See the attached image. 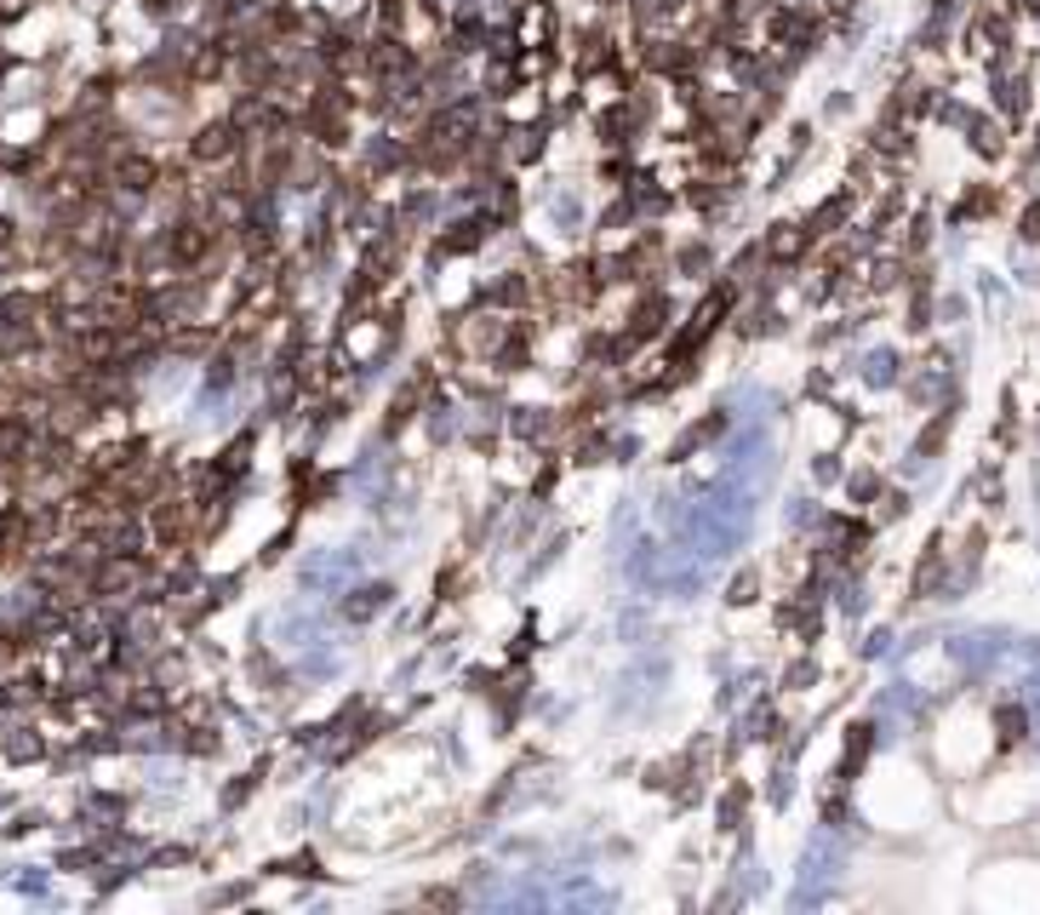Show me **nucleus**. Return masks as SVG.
<instances>
[{
	"mask_svg": "<svg viewBox=\"0 0 1040 915\" xmlns=\"http://www.w3.org/2000/svg\"><path fill=\"white\" fill-rule=\"evenodd\" d=\"M1018 235H1024L1029 246H1040V200H1029V207L1018 212Z\"/></svg>",
	"mask_w": 1040,
	"mask_h": 915,
	"instance_id": "nucleus-8",
	"label": "nucleus"
},
{
	"mask_svg": "<svg viewBox=\"0 0 1040 915\" xmlns=\"http://www.w3.org/2000/svg\"><path fill=\"white\" fill-rule=\"evenodd\" d=\"M812 241H818L812 223H772L766 241H761V257H766V264H800Z\"/></svg>",
	"mask_w": 1040,
	"mask_h": 915,
	"instance_id": "nucleus-1",
	"label": "nucleus"
},
{
	"mask_svg": "<svg viewBox=\"0 0 1040 915\" xmlns=\"http://www.w3.org/2000/svg\"><path fill=\"white\" fill-rule=\"evenodd\" d=\"M995 721H1000V743H1024V727H1029L1024 709H1000Z\"/></svg>",
	"mask_w": 1040,
	"mask_h": 915,
	"instance_id": "nucleus-7",
	"label": "nucleus"
},
{
	"mask_svg": "<svg viewBox=\"0 0 1040 915\" xmlns=\"http://www.w3.org/2000/svg\"><path fill=\"white\" fill-rule=\"evenodd\" d=\"M727 600H732V607H749V600H755V572H743V578L732 584V595H727Z\"/></svg>",
	"mask_w": 1040,
	"mask_h": 915,
	"instance_id": "nucleus-9",
	"label": "nucleus"
},
{
	"mask_svg": "<svg viewBox=\"0 0 1040 915\" xmlns=\"http://www.w3.org/2000/svg\"><path fill=\"white\" fill-rule=\"evenodd\" d=\"M949 423H955V412H938V418H932V429H920V458H932V452L943 447V436H949Z\"/></svg>",
	"mask_w": 1040,
	"mask_h": 915,
	"instance_id": "nucleus-6",
	"label": "nucleus"
},
{
	"mask_svg": "<svg viewBox=\"0 0 1040 915\" xmlns=\"http://www.w3.org/2000/svg\"><path fill=\"white\" fill-rule=\"evenodd\" d=\"M241 143H246V132L235 121H212V126H200V137H195V161L223 166V161L241 155Z\"/></svg>",
	"mask_w": 1040,
	"mask_h": 915,
	"instance_id": "nucleus-2",
	"label": "nucleus"
},
{
	"mask_svg": "<svg viewBox=\"0 0 1040 915\" xmlns=\"http://www.w3.org/2000/svg\"><path fill=\"white\" fill-rule=\"evenodd\" d=\"M155 178H161V172H155V161H150V155H121V161H114V184L132 189V195L155 189Z\"/></svg>",
	"mask_w": 1040,
	"mask_h": 915,
	"instance_id": "nucleus-4",
	"label": "nucleus"
},
{
	"mask_svg": "<svg viewBox=\"0 0 1040 915\" xmlns=\"http://www.w3.org/2000/svg\"><path fill=\"white\" fill-rule=\"evenodd\" d=\"M961 132H966V143H972L984 161H1000V155H1006V121H1000V114H966Z\"/></svg>",
	"mask_w": 1040,
	"mask_h": 915,
	"instance_id": "nucleus-3",
	"label": "nucleus"
},
{
	"mask_svg": "<svg viewBox=\"0 0 1040 915\" xmlns=\"http://www.w3.org/2000/svg\"><path fill=\"white\" fill-rule=\"evenodd\" d=\"M7 246H12V223H7V218H0V252H7Z\"/></svg>",
	"mask_w": 1040,
	"mask_h": 915,
	"instance_id": "nucleus-10",
	"label": "nucleus"
},
{
	"mask_svg": "<svg viewBox=\"0 0 1040 915\" xmlns=\"http://www.w3.org/2000/svg\"><path fill=\"white\" fill-rule=\"evenodd\" d=\"M1000 207V189L995 184H972L961 200H955V212H949V218H955V223H972V218H989Z\"/></svg>",
	"mask_w": 1040,
	"mask_h": 915,
	"instance_id": "nucleus-5",
	"label": "nucleus"
}]
</instances>
